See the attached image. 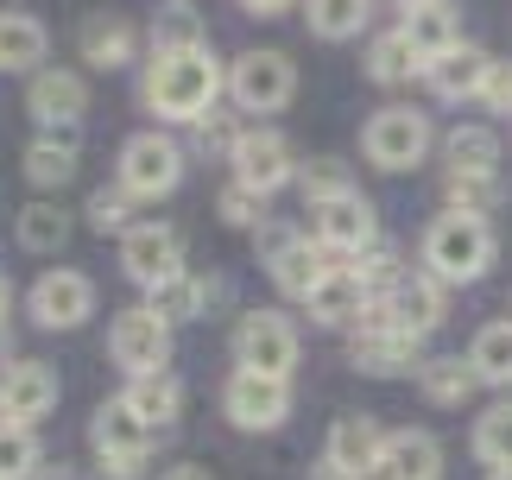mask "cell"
I'll list each match as a JSON object with an SVG mask.
<instances>
[{
  "instance_id": "60d3db41",
  "label": "cell",
  "mask_w": 512,
  "mask_h": 480,
  "mask_svg": "<svg viewBox=\"0 0 512 480\" xmlns=\"http://www.w3.org/2000/svg\"><path fill=\"white\" fill-rule=\"evenodd\" d=\"M127 215H133V209H127V190H121V184L89 196V228H95V234H127Z\"/></svg>"
},
{
  "instance_id": "681fc988",
  "label": "cell",
  "mask_w": 512,
  "mask_h": 480,
  "mask_svg": "<svg viewBox=\"0 0 512 480\" xmlns=\"http://www.w3.org/2000/svg\"><path fill=\"white\" fill-rule=\"evenodd\" d=\"M494 480H512V474H494Z\"/></svg>"
},
{
  "instance_id": "8992f818",
  "label": "cell",
  "mask_w": 512,
  "mask_h": 480,
  "mask_svg": "<svg viewBox=\"0 0 512 480\" xmlns=\"http://www.w3.org/2000/svg\"><path fill=\"white\" fill-rule=\"evenodd\" d=\"M152 436H159V430H146L140 417L121 405V398H114V405H102V411H95V424H89L95 462H102L108 480H133V474H140L146 455H152Z\"/></svg>"
},
{
  "instance_id": "4316f807",
  "label": "cell",
  "mask_w": 512,
  "mask_h": 480,
  "mask_svg": "<svg viewBox=\"0 0 512 480\" xmlns=\"http://www.w3.org/2000/svg\"><path fill=\"white\" fill-rule=\"evenodd\" d=\"M468 367H475L481 386H512V316L506 323H487L468 348Z\"/></svg>"
},
{
  "instance_id": "7402d4cb",
  "label": "cell",
  "mask_w": 512,
  "mask_h": 480,
  "mask_svg": "<svg viewBox=\"0 0 512 480\" xmlns=\"http://www.w3.org/2000/svg\"><path fill=\"white\" fill-rule=\"evenodd\" d=\"M373 304V297H367V285H361V278H354L348 266H336V272H329L323 278V285L317 291H310L304 297V310H310V323H323V329H342V323H361V310Z\"/></svg>"
},
{
  "instance_id": "2e32d148",
  "label": "cell",
  "mask_w": 512,
  "mask_h": 480,
  "mask_svg": "<svg viewBox=\"0 0 512 480\" xmlns=\"http://www.w3.org/2000/svg\"><path fill=\"white\" fill-rule=\"evenodd\" d=\"M57 405V373L45 360H13L7 373H0V424H38Z\"/></svg>"
},
{
  "instance_id": "bcb514c9",
  "label": "cell",
  "mask_w": 512,
  "mask_h": 480,
  "mask_svg": "<svg viewBox=\"0 0 512 480\" xmlns=\"http://www.w3.org/2000/svg\"><path fill=\"white\" fill-rule=\"evenodd\" d=\"M310 480H354L348 468H336V462H323V468H310Z\"/></svg>"
},
{
  "instance_id": "f546056e",
  "label": "cell",
  "mask_w": 512,
  "mask_h": 480,
  "mask_svg": "<svg viewBox=\"0 0 512 480\" xmlns=\"http://www.w3.org/2000/svg\"><path fill=\"white\" fill-rule=\"evenodd\" d=\"M418 386H424L430 405H462V398L475 392L481 379H475V367H468V360L449 354V360H424V367H418Z\"/></svg>"
},
{
  "instance_id": "9c48e42d",
  "label": "cell",
  "mask_w": 512,
  "mask_h": 480,
  "mask_svg": "<svg viewBox=\"0 0 512 480\" xmlns=\"http://www.w3.org/2000/svg\"><path fill=\"white\" fill-rule=\"evenodd\" d=\"M228 165H234V184H247V190H285L291 177H298V152H291V139L285 133H272V127H247L241 139H234V152H228Z\"/></svg>"
},
{
  "instance_id": "f35d334b",
  "label": "cell",
  "mask_w": 512,
  "mask_h": 480,
  "mask_svg": "<svg viewBox=\"0 0 512 480\" xmlns=\"http://www.w3.org/2000/svg\"><path fill=\"white\" fill-rule=\"evenodd\" d=\"M190 45H209V38H203V19H196V13L171 7L165 19H152V51H190Z\"/></svg>"
},
{
  "instance_id": "ba28073f",
  "label": "cell",
  "mask_w": 512,
  "mask_h": 480,
  "mask_svg": "<svg viewBox=\"0 0 512 480\" xmlns=\"http://www.w3.org/2000/svg\"><path fill=\"white\" fill-rule=\"evenodd\" d=\"M234 360H241L247 373L291 379V367H298V329H291L279 310H247L241 329H234Z\"/></svg>"
},
{
  "instance_id": "b9f144b4",
  "label": "cell",
  "mask_w": 512,
  "mask_h": 480,
  "mask_svg": "<svg viewBox=\"0 0 512 480\" xmlns=\"http://www.w3.org/2000/svg\"><path fill=\"white\" fill-rule=\"evenodd\" d=\"M222 215H228L234 228H260V222H266V196L247 190V184H228V190H222Z\"/></svg>"
},
{
  "instance_id": "6da1fadb",
  "label": "cell",
  "mask_w": 512,
  "mask_h": 480,
  "mask_svg": "<svg viewBox=\"0 0 512 480\" xmlns=\"http://www.w3.org/2000/svg\"><path fill=\"white\" fill-rule=\"evenodd\" d=\"M228 89L222 64H215L209 45H190V51H152V64L140 76V102L159 114V120H203L215 114V95Z\"/></svg>"
},
{
  "instance_id": "4fadbf2b",
  "label": "cell",
  "mask_w": 512,
  "mask_h": 480,
  "mask_svg": "<svg viewBox=\"0 0 512 480\" xmlns=\"http://www.w3.org/2000/svg\"><path fill=\"white\" fill-rule=\"evenodd\" d=\"M121 266L133 285H165V278L184 272V240H177V228H159V222H140L121 234Z\"/></svg>"
},
{
  "instance_id": "3957f363",
  "label": "cell",
  "mask_w": 512,
  "mask_h": 480,
  "mask_svg": "<svg viewBox=\"0 0 512 480\" xmlns=\"http://www.w3.org/2000/svg\"><path fill=\"white\" fill-rule=\"evenodd\" d=\"M228 95L247 114H279L298 95V64L285 51H241L228 64Z\"/></svg>"
},
{
  "instance_id": "8fae6325",
  "label": "cell",
  "mask_w": 512,
  "mask_h": 480,
  "mask_svg": "<svg viewBox=\"0 0 512 480\" xmlns=\"http://www.w3.org/2000/svg\"><path fill=\"white\" fill-rule=\"evenodd\" d=\"M266 266H272V278H279L285 297H310L329 272H336V253H329L323 240H310V234L266 228Z\"/></svg>"
},
{
  "instance_id": "f6af8a7d",
  "label": "cell",
  "mask_w": 512,
  "mask_h": 480,
  "mask_svg": "<svg viewBox=\"0 0 512 480\" xmlns=\"http://www.w3.org/2000/svg\"><path fill=\"white\" fill-rule=\"evenodd\" d=\"M159 480H215L209 468H196V462H177V468H165Z\"/></svg>"
},
{
  "instance_id": "ee69618b",
  "label": "cell",
  "mask_w": 512,
  "mask_h": 480,
  "mask_svg": "<svg viewBox=\"0 0 512 480\" xmlns=\"http://www.w3.org/2000/svg\"><path fill=\"white\" fill-rule=\"evenodd\" d=\"M291 7V0H241V13H253V19H279Z\"/></svg>"
},
{
  "instance_id": "e0dca14e",
  "label": "cell",
  "mask_w": 512,
  "mask_h": 480,
  "mask_svg": "<svg viewBox=\"0 0 512 480\" xmlns=\"http://www.w3.org/2000/svg\"><path fill=\"white\" fill-rule=\"evenodd\" d=\"M380 304H386V323L392 329H405V335H418V342H424V335L430 329H443V316H449V304H443V285H437V278H399V285H392L386 297H380Z\"/></svg>"
},
{
  "instance_id": "c3c4849f",
  "label": "cell",
  "mask_w": 512,
  "mask_h": 480,
  "mask_svg": "<svg viewBox=\"0 0 512 480\" xmlns=\"http://www.w3.org/2000/svg\"><path fill=\"white\" fill-rule=\"evenodd\" d=\"M51 480H76V474H51Z\"/></svg>"
},
{
  "instance_id": "9a60e30c",
  "label": "cell",
  "mask_w": 512,
  "mask_h": 480,
  "mask_svg": "<svg viewBox=\"0 0 512 480\" xmlns=\"http://www.w3.org/2000/svg\"><path fill=\"white\" fill-rule=\"evenodd\" d=\"M32 316H38V329H83L89 316H95V285L83 272H45L32 285Z\"/></svg>"
},
{
  "instance_id": "8d00e7d4",
  "label": "cell",
  "mask_w": 512,
  "mask_h": 480,
  "mask_svg": "<svg viewBox=\"0 0 512 480\" xmlns=\"http://www.w3.org/2000/svg\"><path fill=\"white\" fill-rule=\"evenodd\" d=\"M348 272L367 285V297H386V291L405 278V272H399V247H386V240H373L367 253H354V266H348Z\"/></svg>"
},
{
  "instance_id": "44dd1931",
  "label": "cell",
  "mask_w": 512,
  "mask_h": 480,
  "mask_svg": "<svg viewBox=\"0 0 512 480\" xmlns=\"http://www.w3.org/2000/svg\"><path fill=\"white\" fill-rule=\"evenodd\" d=\"M380 449H386L380 424L354 411V417H336V430H329V455H323V462H336V468H348L354 480H361V474L380 468Z\"/></svg>"
},
{
  "instance_id": "d6a6232c",
  "label": "cell",
  "mask_w": 512,
  "mask_h": 480,
  "mask_svg": "<svg viewBox=\"0 0 512 480\" xmlns=\"http://www.w3.org/2000/svg\"><path fill=\"white\" fill-rule=\"evenodd\" d=\"M203 297H209V285L203 278H190V272H177V278H165V285H152V316H165V323H190L196 310H203Z\"/></svg>"
},
{
  "instance_id": "484cf974",
  "label": "cell",
  "mask_w": 512,
  "mask_h": 480,
  "mask_svg": "<svg viewBox=\"0 0 512 480\" xmlns=\"http://www.w3.org/2000/svg\"><path fill=\"white\" fill-rule=\"evenodd\" d=\"M45 26H38L32 13H0V70H38L45 64Z\"/></svg>"
},
{
  "instance_id": "52a82bcc",
  "label": "cell",
  "mask_w": 512,
  "mask_h": 480,
  "mask_svg": "<svg viewBox=\"0 0 512 480\" xmlns=\"http://www.w3.org/2000/svg\"><path fill=\"white\" fill-rule=\"evenodd\" d=\"M418 348H424L418 335H405V329L386 323V304H380V297L361 310V323H354V335H348V360L361 373H411V367H424Z\"/></svg>"
},
{
  "instance_id": "d4e9b609",
  "label": "cell",
  "mask_w": 512,
  "mask_h": 480,
  "mask_svg": "<svg viewBox=\"0 0 512 480\" xmlns=\"http://www.w3.org/2000/svg\"><path fill=\"white\" fill-rule=\"evenodd\" d=\"M399 32L418 45L424 64H430V57H443L449 45H462V26H456V13H449V0H418V7H405V26Z\"/></svg>"
},
{
  "instance_id": "277c9868",
  "label": "cell",
  "mask_w": 512,
  "mask_h": 480,
  "mask_svg": "<svg viewBox=\"0 0 512 480\" xmlns=\"http://www.w3.org/2000/svg\"><path fill=\"white\" fill-rule=\"evenodd\" d=\"M430 120L418 108H380L367 120V133H361V152H367V165H380V171H411V165H424V152H430Z\"/></svg>"
},
{
  "instance_id": "f1b7e54d",
  "label": "cell",
  "mask_w": 512,
  "mask_h": 480,
  "mask_svg": "<svg viewBox=\"0 0 512 480\" xmlns=\"http://www.w3.org/2000/svg\"><path fill=\"white\" fill-rule=\"evenodd\" d=\"M449 171H500V133L494 127H456L443 139Z\"/></svg>"
},
{
  "instance_id": "ac0fdd59",
  "label": "cell",
  "mask_w": 512,
  "mask_h": 480,
  "mask_svg": "<svg viewBox=\"0 0 512 480\" xmlns=\"http://www.w3.org/2000/svg\"><path fill=\"white\" fill-rule=\"evenodd\" d=\"M424 76H430V89H437L443 102H468V95H481V89H487V76H494V57L462 38V45H449L443 57H430Z\"/></svg>"
},
{
  "instance_id": "cb8c5ba5",
  "label": "cell",
  "mask_w": 512,
  "mask_h": 480,
  "mask_svg": "<svg viewBox=\"0 0 512 480\" xmlns=\"http://www.w3.org/2000/svg\"><path fill=\"white\" fill-rule=\"evenodd\" d=\"M76 51L95 70H121V64H133V26L121 13H89L83 32H76Z\"/></svg>"
},
{
  "instance_id": "7bdbcfd3",
  "label": "cell",
  "mask_w": 512,
  "mask_h": 480,
  "mask_svg": "<svg viewBox=\"0 0 512 480\" xmlns=\"http://www.w3.org/2000/svg\"><path fill=\"white\" fill-rule=\"evenodd\" d=\"M481 102L494 108V114H512V64H494V76H487V89H481Z\"/></svg>"
},
{
  "instance_id": "30bf717a",
  "label": "cell",
  "mask_w": 512,
  "mask_h": 480,
  "mask_svg": "<svg viewBox=\"0 0 512 480\" xmlns=\"http://www.w3.org/2000/svg\"><path fill=\"white\" fill-rule=\"evenodd\" d=\"M108 354L114 367H127L133 379L140 373H171V323L152 310H121L108 329Z\"/></svg>"
},
{
  "instance_id": "603a6c76",
  "label": "cell",
  "mask_w": 512,
  "mask_h": 480,
  "mask_svg": "<svg viewBox=\"0 0 512 480\" xmlns=\"http://www.w3.org/2000/svg\"><path fill=\"white\" fill-rule=\"evenodd\" d=\"M121 405L140 417L146 430H171L177 411H184V386H177V373H140V379L121 392Z\"/></svg>"
},
{
  "instance_id": "ffe728a7",
  "label": "cell",
  "mask_w": 512,
  "mask_h": 480,
  "mask_svg": "<svg viewBox=\"0 0 512 480\" xmlns=\"http://www.w3.org/2000/svg\"><path fill=\"white\" fill-rule=\"evenodd\" d=\"M26 108H32L38 127H64V120H83L89 89H83V76H76V70H38L32 89H26Z\"/></svg>"
},
{
  "instance_id": "5bb4252c",
  "label": "cell",
  "mask_w": 512,
  "mask_h": 480,
  "mask_svg": "<svg viewBox=\"0 0 512 480\" xmlns=\"http://www.w3.org/2000/svg\"><path fill=\"white\" fill-rule=\"evenodd\" d=\"M373 203L361 190H342V196H329V203L310 209V234L323 240L329 253H367L373 247Z\"/></svg>"
},
{
  "instance_id": "d6986e66",
  "label": "cell",
  "mask_w": 512,
  "mask_h": 480,
  "mask_svg": "<svg viewBox=\"0 0 512 480\" xmlns=\"http://www.w3.org/2000/svg\"><path fill=\"white\" fill-rule=\"evenodd\" d=\"M373 480H443V443L430 430H392Z\"/></svg>"
},
{
  "instance_id": "74e56055",
  "label": "cell",
  "mask_w": 512,
  "mask_h": 480,
  "mask_svg": "<svg viewBox=\"0 0 512 480\" xmlns=\"http://www.w3.org/2000/svg\"><path fill=\"white\" fill-rule=\"evenodd\" d=\"M38 474V436L26 424H0V480H32Z\"/></svg>"
},
{
  "instance_id": "83f0119b",
  "label": "cell",
  "mask_w": 512,
  "mask_h": 480,
  "mask_svg": "<svg viewBox=\"0 0 512 480\" xmlns=\"http://www.w3.org/2000/svg\"><path fill=\"white\" fill-rule=\"evenodd\" d=\"M424 70V57H418V45H411L405 32H380L373 38V51H367V76L373 83H411V76Z\"/></svg>"
},
{
  "instance_id": "d590c367",
  "label": "cell",
  "mask_w": 512,
  "mask_h": 480,
  "mask_svg": "<svg viewBox=\"0 0 512 480\" xmlns=\"http://www.w3.org/2000/svg\"><path fill=\"white\" fill-rule=\"evenodd\" d=\"M475 455H481L494 474H512V405H494V411L475 424Z\"/></svg>"
},
{
  "instance_id": "4dcf8cb0",
  "label": "cell",
  "mask_w": 512,
  "mask_h": 480,
  "mask_svg": "<svg viewBox=\"0 0 512 480\" xmlns=\"http://www.w3.org/2000/svg\"><path fill=\"white\" fill-rule=\"evenodd\" d=\"M304 19L317 38H354L373 19V0H304Z\"/></svg>"
},
{
  "instance_id": "836d02e7",
  "label": "cell",
  "mask_w": 512,
  "mask_h": 480,
  "mask_svg": "<svg viewBox=\"0 0 512 480\" xmlns=\"http://www.w3.org/2000/svg\"><path fill=\"white\" fill-rule=\"evenodd\" d=\"M64 240H70V222H64V209H57V203L19 209V247H26V253H57Z\"/></svg>"
},
{
  "instance_id": "7dc6e473",
  "label": "cell",
  "mask_w": 512,
  "mask_h": 480,
  "mask_svg": "<svg viewBox=\"0 0 512 480\" xmlns=\"http://www.w3.org/2000/svg\"><path fill=\"white\" fill-rule=\"evenodd\" d=\"M7 304H13V285H7V278H0V323H7Z\"/></svg>"
},
{
  "instance_id": "f907efd6",
  "label": "cell",
  "mask_w": 512,
  "mask_h": 480,
  "mask_svg": "<svg viewBox=\"0 0 512 480\" xmlns=\"http://www.w3.org/2000/svg\"><path fill=\"white\" fill-rule=\"evenodd\" d=\"M177 7H190V0H177Z\"/></svg>"
},
{
  "instance_id": "5b68a950",
  "label": "cell",
  "mask_w": 512,
  "mask_h": 480,
  "mask_svg": "<svg viewBox=\"0 0 512 480\" xmlns=\"http://www.w3.org/2000/svg\"><path fill=\"white\" fill-rule=\"evenodd\" d=\"M177 184H184V146L171 133L146 127L121 146V190L127 196H171Z\"/></svg>"
},
{
  "instance_id": "7a4b0ae2",
  "label": "cell",
  "mask_w": 512,
  "mask_h": 480,
  "mask_svg": "<svg viewBox=\"0 0 512 480\" xmlns=\"http://www.w3.org/2000/svg\"><path fill=\"white\" fill-rule=\"evenodd\" d=\"M424 266L437 285H475L494 266V228H487V215H462V209L437 215L424 234Z\"/></svg>"
},
{
  "instance_id": "7c38bea8",
  "label": "cell",
  "mask_w": 512,
  "mask_h": 480,
  "mask_svg": "<svg viewBox=\"0 0 512 480\" xmlns=\"http://www.w3.org/2000/svg\"><path fill=\"white\" fill-rule=\"evenodd\" d=\"M222 411L234 417V430H279L291 417V386L272 373H247L234 367L228 386H222Z\"/></svg>"
},
{
  "instance_id": "1f68e13d",
  "label": "cell",
  "mask_w": 512,
  "mask_h": 480,
  "mask_svg": "<svg viewBox=\"0 0 512 480\" xmlns=\"http://www.w3.org/2000/svg\"><path fill=\"white\" fill-rule=\"evenodd\" d=\"M26 177H32L38 190H64L70 177H76V146H57L51 133L32 139V146H26Z\"/></svg>"
},
{
  "instance_id": "ab89813d",
  "label": "cell",
  "mask_w": 512,
  "mask_h": 480,
  "mask_svg": "<svg viewBox=\"0 0 512 480\" xmlns=\"http://www.w3.org/2000/svg\"><path fill=\"white\" fill-rule=\"evenodd\" d=\"M342 190H354V184H348V171L336 158H317V165L304 171V209H317V203H329V196H342Z\"/></svg>"
},
{
  "instance_id": "e575fe53",
  "label": "cell",
  "mask_w": 512,
  "mask_h": 480,
  "mask_svg": "<svg viewBox=\"0 0 512 480\" xmlns=\"http://www.w3.org/2000/svg\"><path fill=\"white\" fill-rule=\"evenodd\" d=\"M449 209H462V215H487L500 203V171H449Z\"/></svg>"
}]
</instances>
